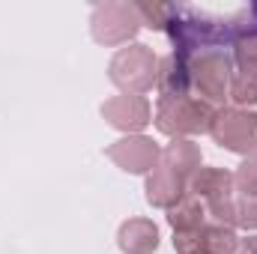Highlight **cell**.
Returning <instances> with one entry per match:
<instances>
[{"label":"cell","mask_w":257,"mask_h":254,"mask_svg":"<svg viewBox=\"0 0 257 254\" xmlns=\"http://www.w3.org/2000/svg\"><path fill=\"white\" fill-rule=\"evenodd\" d=\"M215 105L197 99V96H186V99H159L153 123L162 135L168 138H192V135H203L212 129L215 120Z\"/></svg>","instance_id":"cell-1"},{"label":"cell","mask_w":257,"mask_h":254,"mask_svg":"<svg viewBox=\"0 0 257 254\" xmlns=\"http://www.w3.org/2000/svg\"><path fill=\"white\" fill-rule=\"evenodd\" d=\"M156 54L150 45H128V48H120L111 63H108V78L114 87H120L123 93H135V96H144L147 90H153L156 84Z\"/></svg>","instance_id":"cell-2"},{"label":"cell","mask_w":257,"mask_h":254,"mask_svg":"<svg viewBox=\"0 0 257 254\" xmlns=\"http://www.w3.org/2000/svg\"><path fill=\"white\" fill-rule=\"evenodd\" d=\"M141 30V18L135 3L126 0H108L93 6L90 15V33L99 45H126L138 36Z\"/></svg>","instance_id":"cell-3"},{"label":"cell","mask_w":257,"mask_h":254,"mask_svg":"<svg viewBox=\"0 0 257 254\" xmlns=\"http://www.w3.org/2000/svg\"><path fill=\"white\" fill-rule=\"evenodd\" d=\"M212 141L230 153L254 156L257 153V114L248 108H218L209 129Z\"/></svg>","instance_id":"cell-4"},{"label":"cell","mask_w":257,"mask_h":254,"mask_svg":"<svg viewBox=\"0 0 257 254\" xmlns=\"http://www.w3.org/2000/svg\"><path fill=\"white\" fill-rule=\"evenodd\" d=\"M230 75H233V57L224 51H203L192 57V90L197 99L209 105H221L230 90Z\"/></svg>","instance_id":"cell-5"},{"label":"cell","mask_w":257,"mask_h":254,"mask_svg":"<svg viewBox=\"0 0 257 254\" xmlns=\"http://www.w3.org/2000/svg\"><path fill=\"white\" fill-rule=\"evenodd\" d=\"M162 147L147 135H126L108 147V159L126 174H150L159 165Z\"/></svg>","instance_id":"cell-6"},{"label":"cell","mask_w":257,"mask_h":254,"mask_svg":"<svg viewBox=\"0 0 257 254\" xmlns=\"http://www.w3.org/2000/svg\"><path fill=\"white\" fill-rule=\"evenodd\" d=\"M102 117L108 120V126L120 129L126 135H141V129H147L153 123V105L144 96L120 93V96H114L102 105Z\"/></svg>","instance_id":"cell-7"},{"label":"cell","mask_w":257,"mask_h":254,"mask_svg":"<svg viewBox=\"0 0 257 254\" xmlns=\"http://www.w3.org/2000/svg\"><path fill=\"white\" fill-rule=\"evenodd\" d=\"M159 99H186L192 96V57L171 51L156 66Z\"/></svg>","instance_id":"cell-8"},{"label":"cell","mask_w":257,"mask_h":254,"mask_svg":"<svg viewBox=\"0 0 257 254\" xmlns=\"http://www.w3.org/2000/svg\"><path fill=\"white\" fill-rule=\"evenodd\" d=\"M156 168H162L165 174H171V177H177L180 183L189 186L192 177L200 171V147L194 144L192 138H177V141H171L162 150Z\"/></svg>","instance_id":"cell-9"},{"label":"cell","mask_w":257,"mask_h":254,"mask_svg":"<svg viewBox=\"0 0 257 254\" xmlns=\"http://www.w3.org/2000/svg\"><path fill=\"white\" fill-rule=\"evenodd\" d=\"M189 191L197 194L203 203H218V200H230L236 186H233V174L230 171H224V168H203L200 165V171L189 183Z\"/></svg>","instance_id":"cell-10"},{"label":"cell","mask_w":257,"mask_h":254,"mask_svg":"<svg viewBox=\"0 0 257 254\" xmlns=\"http://www.w3.org/2000/svg\"><path fill=\"white\" fill-rule=\"evenodd\" d=\"M117 245L123 254H153L159 248V227L150 218H128L120 224Z\"/></svg>","instance_id":"cell-11"},{"label":"cell","mask_w":257,"mask_h":254,"mask_svg":"<svg viewBox=\"0 0 257 254\" xmlns=\"http://www.w3.org/2000/svg\"><path fill=\"white\" fill-rule=\"evenodd\" d=\"M144 191H147V203H153V206H159V209H168V206H174V203L189 191V186L180 183L177 177L165 174L162 168H153V171L147 174Z\"/></svg>","instance_id":"cell-12"},{"label":"cell","mask_w":257,"mask_h":254,"mask_svg":"<svg viewBox=\"0 0 257 254\" xmlns=\"http://www.w3.org/2000/svg\"><path fill=\"white\" fill-rule=\"evenodd\" d=\"M165 212H168V224L174 230H194V227H203L206 224V203L197 194H192V191H186Z\"/></svg>","instance_id":"cell-13"},{"label":"cell","mask_w":257,"mask_h":254,"mask_svg":"<svg viewBox=\"0 0 257 254\" xmlns=\"http://www.w3.org/2000/svg\"><path fill=\"white\" fill-rule=\"evenodd\" d=\"M239 251V236L233 227L221 224H203V254H236Z\"/></svg>","instance_id":"cell-14"},{"label":"cell","mask_w":257,"mask_h":254,"mask_svg":"<svg viewBox=\"0 0 257 254\" xmlns=\"http://www.w3.org/2000/svg\"><path fill=\"white\" fill-rule=\"evenodd\" d=\"M227 99H233L236 108H251V105H257V72L254 69H233Z\"/></svg>","instance_id":"cell-15"},{"label":"cell","mask_w":257,"mask_h":254,"mask_svg":"<svg viewBox=\"0 0 257 254\" xmlns=\"http://www.w3.org/2000/svg\"><path fill=\"white\" fill-rule=\"evenodd\" d=\"M138 9V18H141V27H150V30H165L168 27V18H171V3H159V0H147V3H135Z\"/></svg>","instance_id":"cell-16"},{"label":"cell","mask_w":257,"mask_h":254,"mask_svg":"<svg viewBox=\"0 0 257 254\" xmlns=\"http://www.w3.org/2000/svg\"><path fill=\"white\" fill-rule=\"evenodd\" d=\"M233 186H236V191H239L245 200H257V153L248 156V159L236 168Z\"/></svg>","instance_id":"cell-17"},{"label":"cell","mask_w":257,"mask_h":254,"mask_svg":"<svg viewBox=\"0 0 257 254\" xmlns=\"http://www.w3.org/2000/svg\"><path fill=\"white\" fill-rule=\"evenodd\" d=\"M236 212H239V200L236 197L218 200V203H206V218L212 224H221V227H233L236 230Z\"/></svg>","instance_id":"cell-18"},{"label":"cell","mask_w":257,"mask_h":254,"mask_svg":"<svg viewBox=\"0 0 257 254\" xmlns=\"http://www.w3.org/2000/svg\"><path fill=\"white\" fill-rule=\"evenodd\" d=\"M174 251L177 254H203V227L174 230Z\"/></svg>","instance_id":"cell-19"},{"label":"cell","mask_w":257,"mask_h":254,"mask_svg":"<svg viewBox=\"0 0 257 254\" xmlns=\"http://www.w3.org/2000/svg\"><path fill=\"white\" fill-rule=\"evenodd\" d=\"M233 60H236L239 69H254L257 72V33L239 39V42L233 45Z\"/></svg>","instance_id":"cell-20"},{"label":"cell","mask_w":257,"mask_h":254,"mask_svg":"<svg viewBox=\"0 0 257 254\" xmlns=\"http://www.w3.org/2000/svg\"><path fill=\"white\" fill-rule=\"evenodd\" d=\"M236 227L257 233V200H239V212H236Z\"/></svg>","instance_id":"cell-21"},{"label":"cell","mask_w":257,"mask_h":254,"mask_svg":"<svg viewBox=\"0 0 257 254\" xmlns=\"http://www.w3.org/2000/svg\"><path fill=\"white\" fill-rule=\"evenodd\" d=\"M242 248H245V254H257V233L242 239Z\"/></svg>","instance_id":"cell-22"}]
</instances>
